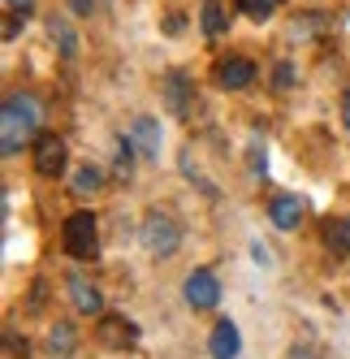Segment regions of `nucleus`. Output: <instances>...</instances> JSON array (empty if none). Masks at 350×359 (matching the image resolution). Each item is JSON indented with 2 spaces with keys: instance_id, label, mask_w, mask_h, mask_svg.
<instances>
[{
  "instance_id": "nucleus-2",
  "label": "nucleus",
  "mask_w": 350,
  "mask_h": 359,
  "mask_svg": "<svg viewBox=\"0 0 350 359\" xmlns=\"http://www.w3.org/2000/svg\"><path fill=\"white\" fill-rule=\"evenodd\" d=\"M139 238H143V247L152 251L156 260H169V255H178V247H182V225H178V217H173V212L152 208V212H143Z\"/></svg>"
},
{
  "instance_id": "nucleus-25",
  "label": "nucleus",
  "mask_w": 350,
  "mask_h": 359,
  "mask_svg": "<svg viewBox=\"0 0 350 359\" xmlns=\"http://www.w3.org/2000/svg\"><path fill=\"white\" fill-rule=\"evenodd\" d=\"M18 27H22V13H9L5 18V39H18Z\"/></svg>"
},
{
  "instance_id": "nucleus-15",
  "label": "nucleus",
  "mask_w": 350,
  "mask_h": 359,
  "mask_svg": "<svg viewBox=\"0 0 350 359\" xmlns=\"http://www.w3.org/2000/svg\"><path fill=\"white\" fill-rule=\"evenodd\" d=\"M74 351V329L65 325V320H57L52 329H48V355H52V359H65Z\"/></svg>"
},
{
  "instance_id": "nucleus-8",
  "label": "nucleus",
  "mask_w": 350,
  "mask_h": 359,
  "mask_svg": "<svg viewBox=\"0 0 350 359\" xmlns=\"http://www.w3.org/2000/svg\"><path fill=\"white\" fill-rule=\"evenodd\" d=\"M126 139L139 147V156H143V161H156V156H160V143H164L156 117H134V121H130V130H126Z\"/></svg>"
},
{
  "instance_id": "nucleus-1",
  "label": "nucleus",
  "mask_w": 350,
  "mask_h": 359,
  "mask_svg": "<svg viewBox=\"0 0 350 359\" xmlns=\"http://www.w3.org/2000/svg\"><path fill=\"white\" fill-rule=\"evenodd\" d=\"M43 130V109L31 91H9L5 109H0V151L18 156L27 143H35Z\"/></svg>"
},
{
  "instance_id": "nucleus-27",
  "label": "nucleus",
  "mask_w": 350,
  "mask_h": 359,
  "mask_svg": "<svg viewBox=\"0 0 350 359\" xmlns=\"http://www.w3.org/2000/svg\"><path fill=\"white\" fill-rule=\"evenodd\" d=\"M342 121H346V130H350V87H346V95H342Z\"/></svg>"
},
{
  "instance_id": "nucleus-26",
  "label": "nucleus",
  "mask_w": 350,
  "mask_h": 359,
  "mask_svg": "<svg viewBox=\"0 0 350 359\" xmlns=\"http://www.w3.org/2000/svg\"><path fill=\"white\" fill-rule=\"evenodd\" d=\"M164 31H169V35H182V18H178V13H173V18L164 22Z\"/></svg>"
},
{
  "instance_id": "nucleus-20",
  "label": "nucleus",
  "mask_w": 350,
  "mask_h": 359,
  "mask_svg": "<svg viewBox=\"0 0 350 359\" xmlns=\"http://www.w3.org/2000/svg\"><path fill=\"white\" fill-rule=\"evenodd\" d=\"M5 351H9L13 359H27V355H31V346H27V338H22V342H18V333H5Z\"/></svg>"
},
{
  "instance_id": "nucleus-24",
  "label": "nucleus",
  "mask_w": 350,
  "mask_h": 359,
  "mask_svg": "<svg viewBox=\"0 0 350 359\" xmlns=\"http://www.w3.org/2000/svg\"><path fill=\"white\" fill-rule=\"evenodd\" d=\"M5 9H9V13H22V18H27V13L35 9V0H5Z\"/></svg>"
},
{
  "instance_id": "nucleus-12",
  "label": "nucleus",
  "mask_w": 350,
  "mask_h": 359,
  "mask_svg": "<svg viewBox=\"0 0 350 359\" xmlns=\"http://www.w3.org/2000/svg\"><path fill=\"white\" fill-rule=\"evenodd\" d=\"M268 217L277 229H298L307 217V203L298 199V195H277V199H268Z\"/></svg>"
},
{
  "instance_id": "nucleus-3",
  "label": "nucleus",
  "mask_w": 350,
  "mask_h": 359,
  "mask_svg": "<svg viewBox=\"0 0 350 359\" xmlns=\"http://www.w3.org/2000/svg\"><path fill=\"white\" fill-rule=\"evenodd\" d=\"M61 247L74 255V260H95V251H99V221H95V212H87V208L69 212L61 221Z\"/></svg>"
},
{
  "instance_id": "nucleus-10",
  "label": "nucleus",
  "mask_w": 350,
  "mask_h": 359,
  "mask_svg": "<svg viewBox=\"0 0 350 359\" xmlns=\"http://www.w3.org/2000/svg\"><path fill=\"white\" fill-rule=\"evenodd\" d=\"M164 109L173 117H186L190 113V74H182V69H169L164 74Z\"/></svg>"
},
{
  "instance_id": "nucleus-9",
  "label": "nucleus",
  "mask_w": 350,
  "mask_h": 359,
  "mask_svg": "<svg viewBox=\"0 0 350 359\" xmlns=\"http://www.w3.org/2000/svg\"><path fill=\"white\" fill-rule=\"evenodd\" d=\"M95 338L104 342V346H117V351H121V346H134V342H139V325L126 320V316H108V312H104V316H99Z\"/></svg>"
},
{
  "instance_id": "nucleus-22",
  "label": "nucleus",
  "mask_w": 350,
  "mask_h": 359,
  "mask_svg": "<svg viewBox=\"0 0 350 359\" xmlns=\"http://www.w3.org/2000/svg\"><path fill=\"white\" fill-rule=\"evenodd\" d=\"M43 299H48V286H43V281H35V286H31V312H43Z\"/></svg>"
},
{
  "instance_id": "nucleus-13",
  "label": "nucleus",
  "mask_w": 350,
  "mask_h": 359,
  "mask_svg": "<svg viewBox=\"0 0 350 359\" xmlns=\"http://www.w3.org/2000/svg\"><path fill=\"white\" fill-rule=\"evenodd\" d=\"M48 35H52V43L61 48V57H65V61L78 57V35H74V27H69L65 18H48Z\"/></svg>"
},
{
  "instance_id": "nucleus-21",
  "label": "nucleus",
  "mask_w": 350,
  "mask_h": 359,
  "mask_svg": "<svg viewBox=\"0 0 350 359\" xmlns=\"http://www.w3.org/2000/svg\"><path fill=\"white\" fill-rule=\"evenodd\" d=\"M272 83H277V91H290V83H294V69H290V61H281V65H277V79H272Z\"/></svg>"
},
{
  "instance_id": "nucleus-19",
  "label": "nucleus",
  "mask_w": 350,
  "mask_h": 359,
  "mask_svg": "<svg viewBox=\"0 0 350 359\" xmlns=\"http://www.w3.org/2000/svg\"><path fill=\"white\" fill-rule=\"evenodd\" d=\"M99 5H104V0H69V13L74 18H95Z\"/></svg>"
},
{
  "instance_id": "nucleus-17",
  "label": "nucleus",
  "mask_w": 350,
  "mask_h": 359,
  "mask_svg": "<svg viewBox=\"0 0 350 359\" xmlns=\"http://www.w3.org/2000/svg\"><path fill=\"white\" fill-rule=\"evenodd\" d=\"M286 5V0H238V9L246 13V18H251V22H268L272 13H277Z\"/></svg>"
},
{
  "instance_id": "nucleus-23",
  "label": "nucleus",
  "mask_w": 350,
  "mask_h": 359,
  "mask_svg": "<svg viewBox=\"0 0 350 359\" xmlns=\"http://www.w3.org/2000/svg\"><path fill=\"white\" fill-rule=\"evenodd\" d=\"M290 359H324V351L312 346V342H303V346H294V351H290Z\"/></svg>"
},
{
  "instance_id": "nucleus-6",
  "label": "nucleus",
  "mask_w": 350,
  "mask_h": 359,
  "mask_svg": "<svg viewBox=\"0 0 350 359\" xmlns=\"http://www.w3.org/2000/svg\"><path fill=\"white\" fill-rule=\"evenodd\" d=\"M212 79H216V87H225V91H246L255 83V61L251 57H220L216 61V69H212Z\"/></svg>"
},
{
  "instance_id": "nucleus-16",
  "label": "nucleus",
  "mask_w": 350,
  "mask_h": 359,
  "mask_svg": "<svg viewBox=\"0 0 350 359\" xmlns=\"http://www.w3.org/2000/svg\"><path fill=\"white\" fill-rule=\"evenodd\" d=\"M99 187H104V169L99 165H83L78 173H74V195H91Z\"/></svg>"
},
{
  "instance_id": "nucleus-14",
  "label": "nucleus",
  "mask_w": 350,
  "mask_h": 359,
  "mask_svg": "<svg viewBox=\"0 0 350 359\" xmlns=\"http://www.w3.org/2000/svg\"><path fill=\"white\" fill-rule=\"evenodd\" d=\"M324 247L337 251V255H350V217H342V221H324Z\"/></svg>"
},
{
  "instance_id": "nucleus-7",
  "label": "nucleus",
  "mask_w": 350,
  "mask_h": 359,
  "mask_svg": "<svg viewBox=\"0 0 350 359\" xmlns=\"http://www.w3.org/2000/svg\"><path fill=\"white\" fill-rule=\"evenodd\" d=\"M65 294H69V303L74 307H78V312L83 316H104V294H99L95 286H91V281L83 277V273H69V281H65Z\"/></svg>"
},
{
  "instance_id": "nucleus-5",
  "label": "nucleus",
  "mask_w": 350,
  "mask_h": 359,
  "mask_svg": "<svg viewBox=\"0 0 350 359\" xmlns=\"http://www.w3.org/2000/svg\"><path fill=\"white\" fill-rule=\"evenodd\" d=\"M182 294H186V303L195 307V312H212V307L220 303V281H216L212 269H195L182 281Z\"/></svg>"
},
{
  "instance_id": "nucleus-4",
  "label": "nucleus",
  "mask_w": 350,
  "mask_h": 359,
  "mask_svg": "<svg viewBox=\"0 0 350 359\" xmlns=\"http://www.w3.org/2000/svg\"><path fill=\"white\" fill-rule=\"evenodd\" d=\"M31 161L39 177H61L65 173V139L57 130H39V139L31 143Z\"/></svg>"
},
{
  "instance_id": "nucleus-18",
  "label": "nucleus",
  "mask_w": 350,
  "mask_h": 359,
  "mask_svg": "<svg viewBox=\"0 0 350 359\" xmlns=\"http://www.w3.org/2000/svg\"><path fill=\"white\" fill-rule=\"evenodd\" d=\"M199 22H204V35H220V31H225V9L216 5V0H204V13H199Z\"/></svg>"
},
{
  "instance_id": "nucleus-11",
  "label": "nucleus",
  "mask_w": 350,
  "mask_h": 359,
  "mask_svg": "<svg viewBox=\"0 0 350 359\" xmlns=\"http://www.w3.org/2000/svg\"><path fill=\"white\" fill-rule=\"evenodd\" d=\"M208 355L212 359H238L242 355V333L234 320H216L212 338H208Z\"/></svg>"
}]
</instances>
